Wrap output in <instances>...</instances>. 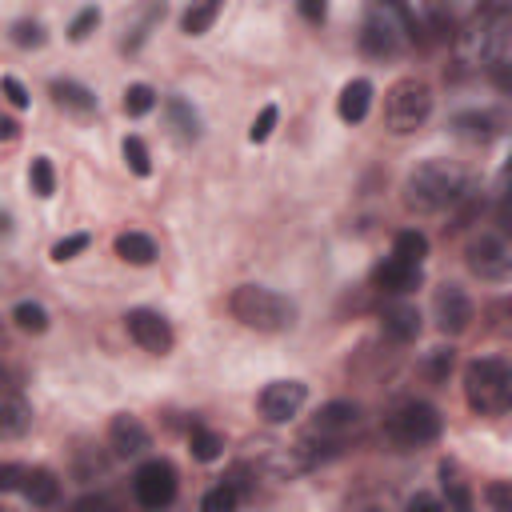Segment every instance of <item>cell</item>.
Masks as SVG:
<instances>
[{"label":"cell","mask_w":512,"mask_h":512,"mask_svg":"<svg viewBox=\"0 0 512 512\" xmlns=\"http://www.w3.org/2000/svg\"><path fill=\"white\" fill-rule=\"evenodd\" d=\"M456 60L464 68H492L512 48V4H480L456 28Z\"/></svg>","instance_id":"obj_1"},{"label":"cell","mask_w":512,"mask_h":512,"mask_svg":"<svg viewBox=\"0 0 512 512\" xmlns=\"http://www.w3.org/2000/svg\"><path fill=\"white\" fill-rule=\"evenodd\" d=\"M468 168L460 160H444V156H432L424 164H416L404 180V208L416 212V216H432V212H444V208H456L464 196H468Z\"/></svg>","instance_id":"obj_2"},{"label":"cell","mask_w":512,"mask_h":512,"mask_svg":"<svg viewBox=\"0 0 512 512\" xmlns=\"http://www.w3.org/2000/svg\"><path fill=\"white\" fill-rule=\"evenodd\" d=\"M464 400L476 416L512 412V364L500 356H480L464 368Z\"/></svg>","instance_id":"obj_3"},{"label":"cell","mask_w":512,"mask_h":512,"mask_svg":"<svg viewBox=\"0 0 512 512\" xmlns=\"http://www.w3.org/2000/svg\"><path fill=\"white\" fill-rule=\"evenodd\" d=\"M228 312L252 328V332H284L296 324V304L272 288H260V284H240L232 288L228 296Z\"/></svg>","instance_id":"obj_4"},{"label":"cell","mask_w":512,"mask_h":512,"mask_svg":"<svg viewBox=\"0 0 512 512\" xmlns=\"http://www.w3.org/2000/svg\"><path fill=\"white\" fill-rule=\"evenodd\" d=\"M432 112V88L420 76H400L384 92V128L396 136L416 132Z\"/></svg>","instance_id":"obj_5"},{"label":"cell","mask_w":512,"mask_h":512,"mask_svg":"<svg viewBox=\"0 0 512 512\" xmlns=\"http://www.w3.org/2000/svg\"><path fill=\"white\" fill-rule=\"evenodd\" d=\"M440 432H444V416L424 400H408L384 416V440L396 448H424L440 440Z\"/></svg>","instance_id":"obj_6"},{"label":"cell","mask_w":512,"mask_h":512,"mask_svg":"<svg viewBox=\"0 0 512 512\" xmlns=\"http://www.w3.org/2000/svg\"><path fill=\"white\" fill-rule=\"evenodd\" d=\"M468 268L488 280V284H508L512 280V240H504L500 232H480L468 240L464 248Z\"/></svg>","instance_id":"obj_7"},{"label":"cell","mask_w":512,"mask_h":512,"mask_svg":"<svg viewBox=\"0 0 512 512\" xmlns=\"http://www.w3.org/2000/svg\"><path fill=\"white\" fill-rule=\"evenodd\" d=\"M176 488H180V480H176V468H172L168 460H148V464H140L136 476H132V496H136V504H140L144 512L168 508V504L176 500Z\"/></svg>","instance_id":"obj_8"},{"label":"cell","mask_w":512,"mask_h":512,"mask_svg":"<svg viewBox=\"0 0 512 512\" xmlns=\"http://www.w3.org/2000/svg\"><path fill=\"white\" fill-rule=\"evenodd\" d=\"M400 32L404 28H400L396 8H372L368 20H364V28H360V52L368 60H388L400 48Z\"/></svg>","instance_id":"obj_9"},{"label":"cell","mask_w":512,"mask_h":512,"mask_svg":"<svg viewBox=\"0 0 512 512\" xmlns=\"http://www.w3.org/2000/svg\"><path fill=\"white\" fill-rule=\"evenodd\" d=\"M432 316H436V328L444 336H460V332H468L476 308H472V300L460 284H440L432 292Z\"/></svg>","instance_id":"obj_10"},{"label":"cell","mask_w":512,"mask_h":512,"mask_svg":"<svg viewBox=\"0 0 512 512\" xmlns=\"http://www.w3.org/2000/svg\"><path fill=\"white\" fill-rule=\"evenodd\" d=\"M124 328H128V336H132L144 352H152V356H164V352H172V344H176L172 324H168L160 312H152V308H132V312L124 316Z\"/></svg>","instance_id":"obj_11"},{"label":"cell","mask_w":512,"mask_h":512,"mask_svg":"<svg viewBox=\"0 0 512 512\" xmlns=\"http://www.w3.org/2000/svg\"><path fill=\"white\" fill-rule=\"evenodd\" d=\"M304 400H308V388H304L300 380H272V384H264V392L256 396L260 416H264L268 424H288L292 416H300Z\"/></svg>","instance_id":"obj_12"},{"label":"cell","mask_w":512,"mask_h":512,"mask_svg":"<svg viewBox=\"0 0 512 512\" xmlns=\"http://www.w3.org/2000/svg\"><path fill=\"white\" fill-rule=\"evenodd\" d=\"M420 280H424L420 264H408V260H400V256H384V260L372 268V288L384 292V296H408V292L420 288Z\"/></svg>","instance_id":"obj_13"},{"label":"cell","mask_w":512,"mask_h":512,"mask_svg":"<svg viewBox=\"0 0 512 512\" xmlns=\"http://www.w3.org/2000/svg\"><path fill=\"white\" fill-rule=\"evenodd\" d=\"M108 444H112L116 456H144L148 444H152V436H148V428H144L136 416L120 412V416H112V424H108Z\"/></svg>","instance_id":"obj_14"},{"label":"cell","mask_w":512,"mask_h":512,"mask_svg":"<svg viewBox=\"0 0 512 512\" xmlns=\"http://www.w3.org/2000/svg\"><path fill=\"white\" fill-rule=\"evenodd\" d=\"M28 428H32V404L20 396L16 384H4V396H0V436L4 440H20Z\"/></svg>","instance_id":"obj_15"},{"label":"cell","mask_w":512,"mask_h":512,"mask_svg":"<svg viewBox=\"0 0 512 512\" xmlns=\"http://www.w3.org/2000/svg\"><path fill=\"white\" fill-rule=\"evenodd\" d=\"M380 328H384L388 340L412 344V340L420 336V312H416L412 304H404V300H392V304L380 308Z\"/></svg>","instance_id":"obj_16"},{"label":"cell","mask_w":512,"mask_h":512,"mask_svg":"<svg viewBox=\"0 0 512 512\" xmlns=\"http://www.w3.org/2000/svg\"><path fill=\"white\" fill-rule=\"evenodd\" d=\"M48 92H52V104H56L60 112L76 116V120H88V116L96 112V96H92V88H84L80 80H52Z\"/></svg>","instance_id":"obj_17"},{"label":"cell","mask_w":512,"mask_h":512,"mask_svg":"<svg viewBox=\"0 0 512 512\" xmlns=\"http://www.w3.org/2000/svg\"><path fill=\"white\" fill-rule=\"evenodd\" d=\"M500 116L496 112H480V108H472V112H460L456 120H452V132L460 136V140H468V144H488V140H496L500 136Z\"/></svg>","instance_id":"obj_18"},{"label":"cell","mask_w":512,"mask_h":512,"mask_svg":"<svg viewBox=\"0 0 512 512\" xmlns=\"http://www.w3.org/2000/svg\"><path fill=\"white\" fill-rule=\"evenodd\" d=\"M20 492L32 508H52L60 500V480L52 468H24L20 476Z\"/></svg>","instance_id":"obj_19"},{"label":"cell","mask_w":512,"mask_h":512,"mask_svg":"<svg viewBox=\"0 0 512 512\" xmlns=\"http://www.w3.org/2000/svg\"><path fill=\"white\" fill-rule=\"evenodd\" d=\"M368 108H372V80H364V76L348 80V84L340 88V100H336L340 120H344V124H360V120L368 116Z\"/></svg>","instance_id":"obj_20"},{"label":"cell","mask_w":512,"mask_h":512,"mask_svg":"<svg viewBox=\"0 0 512 512\" xmlns=\"http://www.w3.org/2000/svg\"><path fill=\"white\" fill-rule=\"evenodd\" d=\"M440 488H444V500H448V512H472V488L464 480V472L444 460L440 464Z\"/></svg>","instance_id":"obj_21"},{"label":"cell","mask_w":512,"mask_h":512,"mask_svg":"<svg viewBox=\"0 0 512 512\" xmlns=\"http://www.w3.org/2000/svg\"><path fill=\"white\" fill-rule=\"evenodd\" d=\"M164 116H168V128H172L180 140H196V136H200V116L192 112L188 100L168 96V100H164Z\"/></svg>","instance_id":"obj_22"},{"label":"cell","mask_w":512,"mask_h":512,"mask_svg":"<svg viewBox=\"0 0 512 512\" xmlns=\"http://www.w3.org/2000/svg\"><path fill=\"white\" fill-rule=\"evenodd\" d=\"M116 256L124 264H152L156 260V240L148 232H120L116 236Z\"/></svg>","instance_id":"obj_23"},{"label":"cell","mask_w":512,"mask_h":512,"mask_svg":"<svg viewBox=\"0 0 512 512\" xmlns=\"http://www.w3.org/2000/svg\"><path fill=\"white\" fill-rule=\"evenodd\" d=\"M188 448H192V456H196V460L212 464V460L224 452V436H220V432H212V428H204V424H192V428H188Z\"/></svg>","instance_id":"obj_24"},{"label":"cell","mask_w":512,"mask_h":512,"mask_svg":"<svg viewBox=\"0 0 512 512\" xmlns=\"http://www.w3.org/2000/svg\"><path fill=\"white\" fill-rule=\"evenodd\" d=\"M220 0H204V4H192L184 16H180V28L188 32V36H204L212 24H216V16H220Z\"/></svg>","instance_id":"obj_25"},{"label":"cell","mask_w":512,"mask_h":512,"mask_svg":"<svg viewBox=\"0 0 512 512\" xmlns=\"http://www.w3.org/2000/svg\"><path fill=\"white\" fill-rule=\"evenodd\" d=\"M12 324H16L20 332H28V336H40V332H48V312H44V304H36V300H20V304L12 308Z\"/></svg>","instance_id":"obj_26"},{"label":"cell","mask_w":512,"mask_h":512,"mask_svg":"<svg viewBox=\"0 0 512 512\" xmlns=\"http://www.w3.org/2000/svg\"><path fill=\"white\" fill-rule=\"evenodd\" d=\"M392 256H400V260H408V264H420V260L428 256V236L416 232V228L396 232V240H392Z\"/></svg>","instance_id":"obj_27"},{"label":"cell","mask_w":512,"mask_h":512,"mask_svg":"<svg viewBox=\"0 0 512 512\" xmlns=\"http://www.w3.org/2000/svg\"><path fill=\"white\" fill-rule=\"evenodd\" d=\"M28 184H32V192L44 196V200L56 192V168H52L48 156H36V160H32V168H28Z\"/></svg>","instance_id":"obj_28"},{"label":"cell","mask_w":512,"mask_h":512,"mask_svg":"<svg viewBox=\"0 0 512 512\" xmlns=\"http://www.w3.org/2000/svg\"><path fill=\"white\" fill-rule=\"evenodd\" d=\"M152 108H156L152 84H128V88H124V112H128V116H148Z\"/></svg>","instance_id":"obj_29"},{"label":"cell","mask_w":512,"mask_h":512,"mask_svg":"<svg viewBox=\"0 0 512 512\" xmlns=\"http://www.w3.org/2000/svg\"><path fill=\"white\" fill-rule=\"evenodd\" d=\"M484 320H488V328H492L496 336H508V340H512V296L492 300V304L484 308Z\"/></svg>","instance_id":"obj_30"},{"label":"cell","mask_w":512,"mask_h":512,"mask_svg":"<svg viewBox=\"0 0 512 512\" xmlns=\"http://www.w3.org/2000/svg\"><path fill=\"white\" fill-rule=\"evenodd\" d=\"M236 504H240V496L220 480L216 488H208L204 492V500H200V512H236Z\"/></svg>","instance_id":"obj_31"},{"label":"cell","mask_w":512,"mask_h":512,"mask_svg":"<svg viewBox=\"0 0 512 512\" xmlns=\"http://www.w3.org/2000/svg\"><path fill=\"white\" fill-rule=\"evenodd\" d=\"M124 160L136 176H148L152 172V156H148V144L140 136H124Z\"/></svg>","instance_id":"obj_32"},{"label":"cell","mask_w":512,"mask_h":512,"mask_svg":"<svg viewBox=\"0 0 512 512\" xmlns=\"http://www.w3.org/2000/svg\"><path fill=\"white\" fill-rule=\"evenodd\" d=\"M12 44L16 48H40L44 44V24L40 20H16L12 24Z\"/></svg>","instance_id":"obj_33"},{"label":"cell","mask_w":512,"mask_h":512,"mask_svg":"<svg viewBox=\"0 0 512 512\" xmlns=\"http://www.w3.org/2000/svg\"><path fill=\"white\" fill-rule=\"evenodd\" d=\"M344 512H396V508H392L388 492H360L344 504Z\"/></svg>","instance_id":"obj_34"},{"label":"cell","mask_w":512,"mask_h":512,"mask_svg":"<svg viewBox=\"0 0 512 512\" xmlns=\"http://www.w3.org/2000/svg\"><path fill=\"white\" fill-rule=\"evenodd\" d=\"M276 120H280V108H276V104H264V108H260V116H256V120H252V128H248V140H252V144H264V140L272 136Z\"/></svg>","instance_id":"obj_35"},{"label":"cell","mask_w":512,"mask_h":512,"mask_svg":"<svg viewBox=\"0 0 512 512\" xmlns=\"http://www.w3.org/2000/svg\"><path fill=\"white\" fill-rule=\"evenodd\" d=\"M448 372H452V348H432L424 360V376L432 384H440V380H448Z\"/></svg>","instance_id":"obj_36"},{"label":"cell","mask_w":512,"mask_h":512,"mask_svg":"<svg viewBox=\"0 0 512 512\" xmlns=\"http://www.w3.org/2000/svg\"><path fill=\"white\" fill-rule=\"evenodd\" d=\"M96 24H100V12H96V8H80V12L72 16V24H68V40H76V44L88 40Z\"/></svg>","instance_id":"obj_37"},{"label":"cell","mask_w":512,"mask_h":512,"mask_svg":"<svg viewBox=\"0 0 512 512\" xmlns=\"http://www.w3.org/2000/svg\"><path fill=\"white\" fill-rule=\"evenodd\" d=\"M88 244H92V236H88V232H76V236H64V240H56V244H52V260H60V264H64V260H72V256H80V252H84Z\"/></svg>","instance_id":"obj_38"},{"label":"cell","mask_w":512,"mask_h":512,"mask_svg":"<svg viewBox=\"0 0 512 512\" xmlns=\"http://www.w3.org/2000/svg\"><path fill=\"white\" fill-rule=\"evenodd\" d=\"M484 500L492 512H512V480H492L484 488Z\"/></svg>","instance_id":"obj_39"},{"label":"cell","mask_w":512,"mask_h":512,"mask_svg":"<svg viewBox=\"0 0 512 512\" xmlns=\"http://www.w3.org/2000/svg\"><path fill=\"white\" fill-rule=\"evenodd\" d=\"M68 512H124V508H120L112 496H104V492H88V496H80Z\"/></svg>","instance_id":"obj_40"},{"label":"cell","mask_w":512,"mask_h":512,"mask_svg":"<svg viewBox=\"0 0 512 512\" xmlns=\"http://www.w3.org/2000/svg\"><path fill=\"white\" fill-rule=\"evenodd\" d=\"M488 84H492L496 92L512 96V60H500V64H492V68H488Z\"/></svg>","instance_id":"obj_41"},{"label":"cell","mask_w":512,"mask_h":512,"mask_svg":"<svg viewBox=\"0 0 512 512\" xmlns=\"http://www.w3.org/2000/svg\"><path fill=\"white\" fill-rule=\"evenodd\" d=\"M0 88H4V96H8V104H12V108H28V92H24V84H20L16 76H4V80H0Z\"/></svg>","instance_id":"obj_42"},{"label":"cell","mask_w":512,"mask_h":512,"mask_svg":"<svg viewBox=\"0 0 512 512\" xmlns=\"http://www.w3.org/2000/svg\"><path fill=\"white\" fill-rule=\"evenodd\" d=\"M404 512H448V504H440V500L428 496V492H416V496L404 504Z\"/></svg>","instance_id":"obj_43"},{"label":"cell","mask_w":512,"mask_h":512,"mask_svg":"<svg viewBox=\"0 0 512 512\" xmlns=\"http://www.w3.org/2000/svg\"><path fill=\"white\" fill-rule=\"evenodd\" d=\"M20 476H24L20 464H0V488L4 492H20Z\"/></svg>","instance_id":"obj_44"},{"label":"cell","mask_w":512,"mask_h":512,"mask_svg":"<svg viewBox=\"0 0 512 512\" xmlns=\"http://www.w3.org/2000/svg\"><path fill=\"white\" fill-rule=\"evenodd\" d=\"M496 232L504 240H512V200H500L496 204Z\"/></svg>","instance_id":"obj_45"},{"label":"cell","mask_w":512,"mask_h":512,"mask_svg":"<svg viewBox=\"0 0 512 512\" xmlns=\"http://www.w3.org/2000/svg\"><path fill=\"white\" fill-rule=\"evenodd\" d=\"M300 16H304V20H312V24H320V20L328 16V8H324L320 0H304V4H300Z\"/></svg>","instance_id":"obj_46"},{"label":"cell","mask_w":512,"mask_h":512,"mask_svg":"<svg viewBox=\"0 0 512 512\" xmlns=\"http://www.w3.org/2000/svg\"><path fill=\"white\" fill-rule=\"evenodd\" d=\"M0 136H4V144H12V140L20 136V124H16L12 116H0Z\"/></svg>","instance_id":"obj_47"},{"label":"cell","mask_w":512,"mask_h":512,"mask_svg":"<svg viewBox=\"0 0 512 512\" xmlns=\"http://www.w3.org/2000/svg\"><path fill=\"white\" fill-rule=\"evenodd\" d=\"M500 192H504V200H512V160L500 168Z\"/></svg>","instance_id":"obj_48"}]
</instances>
